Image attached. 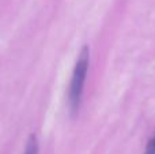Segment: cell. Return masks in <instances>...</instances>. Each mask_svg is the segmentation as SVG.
I'll return each instance as SVG.
<instances>
[{"mask_svg":"<svg viewBox=\"0 0 155 154\" xmlns=\"http://www.w3.org/2000/svg\"><path fill=\"white\" fill-rule=\"evenodd\" d=\"M144 154H155V134L154 136L150 139V142L147 143V147H146Z\"/></svg>","mask_w":155,"mask_h":154,"instance_id":"cell-3","label":"cell"},{"mask_svg":"<svg viewBox=\"0 0 155 154\" xmlns=\"http://www.w3.org/2000/svg\"><path fill=\"white\" fill-rule=\"evenodd\" d=\"M88 64H90V48L84 45L79 52L72 78H71L70 90H68V106L72 115L79 111L80 102H82L83 87H84L86 76L88 72Z\"/></svg>","mask_w":155,"mask_h":154,"instance_id":"cell-1","label":"cell"},{"mask_svg":"<svg viewBox=\"0 0 155 154\" xmlns=\"http://www.w3.org/2000/svg\"><path fill=\"white\" fill-rule=\"evenodd\" d=\"M23 154H38V142H37L35 135H33V134L27 139Z\"/></svg>","mask_w":155,"mask_h":154,"instance_id":"cell-2","label":"cell"}]
</instances>
